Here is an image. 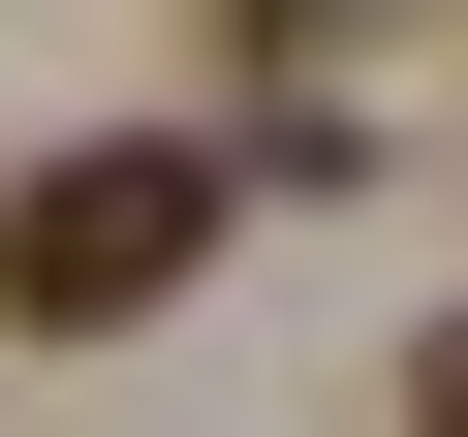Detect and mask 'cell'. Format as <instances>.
I'll return each instance as SVG.
<instances>
[{"instance_id":"2","label":"cell","mask_w":468,"mask_h":437,"mask_svg":"<svg viewBox=\"0 0 468 437\" xmlns=\"http://www.w3.org/2000/svg\"><path fill=\"white\" fill-rule=\"evenodd\" d=\"M406 437H468V344H437V375H406Z\"/></svg>"},{"instance_id":"1","label":"cell","mask_w":468,"mask_h":437,"mask_svg":"<svg viewBox=\"0 0 468 437\" xmlns=\"http://www.w3.org/2000/svg\"><path fill=\"white\" fill-rule=\"evenodd\" d=\"M187 250H218V156H187V125H94V156L0 187V313H32V344H125Z\"/></svg>"}]
</instances>
